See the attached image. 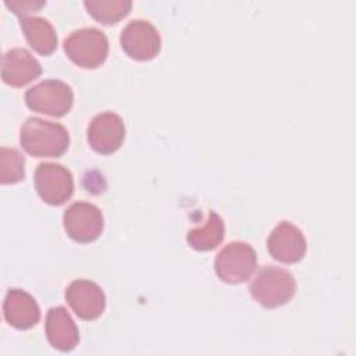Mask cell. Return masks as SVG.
<instances>
[{
    "mask_svg": "<svg viewBox=\"0 0 356 356\" xmlns=\"http://www.w3.org/2000/svg\"><path fill=\"white\" fill-rule=\"evenodd\" d=\"M46 335L49 343L61 352L72 350L79 342L78 327L65 307H51L46 316Z\"/></svg>",
    "mask_w": 356,
    "mask_h": 356,
    "instance_id": "14",
    "label": "cell"
},
{
    "mask_svg": "<svg viewBox=\"0 0 356 356\" xmlns=\"http://www.w3.org/2000/svg\"><path fill=\"white\" fill-rule=\"evenodd\" d=\"M21 29L29 46L42 56H50L57 49V35L53 25L42 17H21Z\"/></svg>",
    "mask_w": 356,
    "mask_h": 356,
    "instance_id": "15",
    "label": "cell"
},
{
    "mask_svg": "<svg viewBox=\"0 0 356 356\" xmlns=\"http://www.w3.org/2000/svg\"><path fill=\"white\" fill-rule=\"evenodd\" d=\"M252 298L263 307L274 309L289 302L296 292L293 275L281 267L263 266L249 286Z\"/></svg>",
    "mask_w": 356,
    "mask_h": 356,
    "instance_id": "2",
    "label": "cell"
},
{
    "mask_svg": "<svg viewBox=\"0 0 356 356\" xmlns=\"http://www.w3.org/2000/svg\"><path fill=\"white\" fill-rule=\"evenodd\" d=\"M33 181L40 199L51 206L65 203L74 193L72 174L61 164L40 163L35 170Z\"/></svg>",
    "mask_w": 356,
    "mask_h": 356,
    "instance_id": "6",
    "label": "cell"
},
{
    "mask_svg": "<svg viewBox=\"0 0 356 356\" xmlns=\"http://www.w3.org/2000/svg\"><path fill=\"white\" fill-rule=\"evenodd\" d=\"M257 266L254 249L241 241L229 242L217 254L214 270L217 277L227 284H241L248 281Z\"/></svg>",
    "mask_w": 356,
    "mask_h": 356,
    "instance_id": "4",
    "label": "cell"
},
{
    "mask_svg": "<svg viewBox=\"0 0 356 356\" xmlns=\"http://www.w3.org/2000/svg\"><path fill=\"white\" fill-rule=\"evenodd\" d=\"M46 4V1L40 0V1H35V0H15V1H6V6L8 8H11V11L19 17H26L28 13H31L32 10H40L43 6Z\"/></svg>",
    "mask_w": 356,
    "mask_h": 356,
    "instance_id": "19",
    "label": "cell"
},
{
    "mask_svg": "<svg viewBox=\"0 0 356 356\" xmlns=\"http://www.w3.org/2000/svg\"><path fill=\"white\" fill-rule=\"evenodd\" d=\"M225 227L222 218L216 211H210L206 224L191 229L186 235V241L193 249L207 252L216 249L222 242Z\"/></svg>",
    "mask_w": 356,
    "mask_h": 356,
    "instance_id": "16",
    "label": "cell"
},
{
    "mask_svg": "<svg viewBox=\"0 0 356 356\" xmlns=\"http://www.w3.org/2000/svg\"><path fill=\"white\" fill-rule=\"evenodd\" d=\"M25 103L36 113L63 117L72 107L74 93L65 82L60 79H46L26 90Z\"/></svg>",
    "mask_w": 356,
    "mask_h": 356,
    "instance_id": "5",
    "label": "cell"
},
{
    "mask_svg": "<svg viewBox=\"0 0 356 356\" xmlns=\"http://www.w3.org/2000/svg\"><path fill=\"white\" fill-rule=\"evenodd\" d=\"M22 149L33 157H60L70 145V135L64 125L29 117L21 127Z\"/></svg>",
    "mask_w": 356,
    "mask_h": 356,
    "instance_id": "1",
    "label": "cell"
},
{
    "mask_svg": "<svg viewBox=\"0 0 356 356\" xmlns=\"http://www.w3.org/2000/svg\"><path fill=\"white\" fill-rule=\"evenodd\" d=\"M3 313L6 321L18 330H29L40 320V309L35 298L18 288L7 292Z\"/></svg>",
    "mask_w": 356,
    "mask_h": 356,
    "instance_id": "13",
    "label": "cell"
},
{
    "mask_svg": "<svg viewBox=\"0 0 356 356\" xmlns=\"http://www.w3.org/2000/svg\"><path fill=\"white\" fill-rule=\"evenodd\" d=\"M65 300L74 313L86 321L100 317L106 307L102 288L89 280H75L65 289Z\"/></svg>",
    "mask_w": 356,
    "mask_h": 356,
    "instance_id": "11",
    "label": "cell"
},
{
    "mask_svg": "<svg viewBox=\"0 0 356 356\" xmlns=\"http://www.w3.org/2000/svg\"><path fill=\"white\" fill-rule=\"evenodd\" d=\"M64 50L78 67L96 68L107 58L108 40L97 28H81L64 40Z\"/></svg>",
    "mask_w": 356,
    "mask_h": 356,
    "instance_id": "3",
    "label": "cell"
},
{
    "mask_svg": "<svg viewBox=\"0 0 356 356\" xmlns=\"http://www.w3.org/2000/svg\"><path fill=\"white\" fill-rule=\"evenodd\" d=\"M268 253L274 260L292 264L303 259L307 250V243L302 231L289 221H281L268 235Z\"/></svg>",
    "mask_w": 356,
    "mask_h": 356,
    "instance_id": "10",
    "label": "cell"
},
{
    "mask_svg": "<svg viewBox=\"0 0 356 356\" xmlns=\"http://www.w3.org/2000/svg\"><path fill=\"white\" fill-rule=\"evenodd\" d=\"M25 177V159L17 149H0V182L15 184Z\"/></svg>",
    "mask_w": 356,
    "mask_h": 356,
    "instance_id": "18",
    "label": "cell"
},
{
    "mask_svg": "<svg viewBox=\"0 0 356 356\" xmlns=\"http://www.w3.org/2000/svg\"><path fill=\"white\" fill-rule=\"evenodd\" d=\"M120 42L127 56L138 61L154 58L161 47L159 31L145 19L129 21L121 31Z\"/></svg>",
    "mask_w": 356,
    "mask_h": 356,
    "instance_id": "8",
    "label": "cell"
},
{
    "mask_svg": "<svg viewBox=\"0 0 356 356\" xmlns=\"http://www.w3.org/2000/svg\"><path fill=\"white\" fill-rule=\"evenodd\" d=\"M83 6L88 13L104 25L115 24L122 19L131 10L132 1L129 0H85Z\"/></svg>",
    "mask_w": 356,
    "mask_h": 356,
    "instance_id": "17",
    "label": "cell"
},
{
    "mask_svg": "<svg viewBox=\"0 0 356 356\" xmlns=\"http://www.w3.org/2000/svg\"><path fill=\"white\" fill-rule=\"evenodd\" d=\"M125 139V125L122 118L111 111L100 113L88 127V142L100 154L117 152Z\"/></svg>",
    "mask_w": 356,
    "mask_h": 356,
    "instance_id": "9",
    "label": "cell"
},
{
    "mask_svg": "<svg viewBox=\"0 0 356 356\" xmlns=\"http://www.w3.org/2000/svg\"><path fill=\"white\" fill-rule=\"evenodd\" d=\"M63 222L68 236L79 243L96 241L104 225L100 209L88 202L72 203L64 211Z\"/></svg>",
    "mask_w": 356,
    "mask_h": 356,
    "instance_id": "7",
    "label": "cell"
},
{
    "mask_svg": "<svg viewBox=\"0 0 356 356\" xmlns=\"http://www.w3.org/2000/svg\"><path fill=\"white\" fill-rule=\"evenodd\" d=\"M42 74L40 63L24 47H15L4 53L1 60V78L14 88H21Z\"/></svg>",
    "mask_w": 356,
    "mask_h": 356,
    "instance_id": "12",
    "label": "cell"
}]
</instances>
